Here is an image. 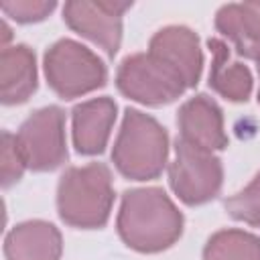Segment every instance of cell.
Returning a JSON list of instances; mask_svg holds the SVG:
<instances>
[{
    "label": "cell",
    "mask_w": 260,
    "mask_h": 260,
    "mask_svg": "<svg viewBox=\"0 0 260 260\" xmlns=\"http://www.w3.org/2000/svg\"><path fill=\"white\" fill-rule=\"evenodd\" d=\"M185 228V217L162 187H136L122 193L116 232L122 244L138 254H158L173 248Z\"/></svg>",
    "instance_id": "cell-1"
},
{
    "label": "cell",
    "mask_w": 260,
    "mask_h": 260,
    "mask_svg": "<svg viewBox=\"0 0 260 260\" xmlns=\"http://www.w3.org/2000/svg\"><path fill=\"white\" fill-rule=\"evenodd\" d=\"M116 201L112 171L106 162L69 167L57 183L59 219L75 230H102Z\"/></svg>",
    "instance_id": "cell-2"
},
{
    "label": "cell",
    "mask_w": 260,
    "mask_h": 260,
    "mask_svg": "<svg viewBox=\"0 0 260 260\" xmlns=\"http://www.w3.org/2000/svg\"><path fill=\"white\" fill-rule=\"evenodd\" d=\"M169 132L150 114L126 108L112 146L116 171L130 181H152L169 167Z\"/></svg>",
    "instance_id": "cell-3"
},
{
    "label": "cell",
    "mask_w": 260,
    "mask_h": 260,
    "mask_svg": "<svg viewBox=\"0 0 260 260\" xmlns=\"http://www.w3.org/2000/svg\"><path fill=\"white\" fill-rule=\"evenodd\" d=\"M43 73L51 91L61 100H75L108 83L104 59L75 39L55 41L43 55Z\"/></svg>",
    "instance_id": "cell-4"
},
{
    "label": "cell",
    "mask_w": 260,
    "mask_h": 260,
    "mask_svg": "<svg viewBox=\"0 0 260 260\" xmlns=\"http://www.w3.org/2000/svg\"><path fill=\"white\" fill-rule=\"evenodd\" d=\"M114 81L124 98L148 108L169 106L187 91L181 75L148 51L126 55Z\"/></svg>",
    "instance_id": "cell-5"
},
{
    "label": "cell",
    "mask_w": 260,
    "mask_h": 260,
    "mask_svg": "<svg viewBox=\"0 0 260 260\" xmlns=\"http://www.w3.org/2000/svg\"><path fill=\"white\" fill-rule=\"evenodd\" d=\"M173 150L175 156L173 160H169L167 175L171 191L177 195V199L189 207L213 201L223 187L221 158L213 152L183 142L179 136Z\"/></svg>",
    "instance_id": "cell-6"
},
{
    "label": "cell",
    "mask_w": 260,
    "mask_h": 260,
    "mask_svg": "<svg viewBox=\"0 0 260 260\" xmlns=\"http://www.w3.org/2000/svg\"><path fill=\"white\" fill-rule=\"evenodd\" d=\"M14 138L26 169L32 173H51L69 158L65 112L59 106L35 110L18 126Z\"/></svg>",
    "instance_id": "cell-7"
},
{
    "label": "cell",
    "mask_w": 260,
    "mask_h": 260,
    "mask_svg": "<svg viewBox=\"0 0 260 260\" xmlns=\"http://www.w3.org/2000/svg\"><path fill=\"white\" fill-rule=\"evenodd\" d=\"M130 8L128 0H69L63 4V22L114 59L122 45L124 14Z\"/></svg>",
    "instance_id": "cell-8"
},
{
    "label": "cell",
    "mask_w": 260,
    "mask_h": 260,
    "mask_svg": "<svg viewBox=\"0 0 260 260\" xmlns=\"http://www.w3.org/2000/svg\"><path fill=\"white\" fill-rule=\"evenodd\" d=\"M177 128L183 142L207 152L225 150L230 144L223 110L207 93H195L181 104L177 112Z\"/></svg>",
    "instance_id": "cell-9"
},
{
    "label": "cell",
    "mask_w": 260,
    "mask_h": 260,
    "mask_svg": "<svg viewBox=\"0 0 260 260\" xmlns=\"http://www.w3.org/2000/svg\"><path fill=\"white\" fill-rule=\"evenodd\" d=\"M146 51L177 71L187 89L197 87L203 73V51L193 28L185 24L162 26L150 37Z\"/></svg>",
    "instance_id": "cell-10"
},
{
    "label": "cell",
    "mask_w": 260,
    "mask_h": 260,
    "mask_svg": "<svg viewBox=\"0 0 260 260\" xmlns=\"http://www.w3.org/2000/svg\"><path fill=\"white\" fill-rule=\"evenodd\" d=\"M118 118V104L110 95L79 102L71 110V140L77 154L98 156L106 150L114 124Z\"/></svg>",
    "instance_id": "cell-11"
},
{
    "label": "cell",
    "mask_w": 260,
    "mask_h": 260,
    "mask_svg": "<svg viewBox=\"0 0 260 260\" xmlns=\"http://www.w3.org/2000/svg\"><path fill=\"white\" fill-rule=\"evenodd\" d=\"M63 236L59 228L45 219L16 223L4 236L6 260H61Z\"/></svg>",
    "instance_id": "cell-12"
},
{
    "label": "cell",
    "mask_w": 260,
    "mask_h": 260,
    "mask_svg": "<svg viewBox=\"0 0 260 260\" xmlns=\"http://www.w3.org/2000/svg\"><path fill=\"white\" fill-rule=\"evenodd\" d=\"M213 26L236 55L256 61L260 55V2H230L219 6Z\"/></svg>",
    "instance_id": "cell-13"
},
{
    "label": "cell",
    "mask_w": 260,
    "mask_h": 260,
    "mask_svg": "<svg viewBox=\"0 0 260 260\" xmlns=\"http://www.w3.org/2000/svg\"><path fill=\"white\" fill-rule=\"evenodd\" d=\"M39 89V69L35 51L16 43L0 53V102L4 106H20Z\"/></svg>",
    "instance_id": "cell-14"
},
{
    "label": "cell",
    "mask_w": 260,
    "mask_h": 260,
    "mask_svg": "<svg viewBox=\"0 0 260 260\" xmlns=\"http://www.w3.org/2000/svg\"><path fill=\"white\" fill-rule=\"evenodd\" d=\"M207 49L211 53V65L207 75L209 89L234 104L248 102L254 89V77L250 67L240 61H232V47L221 37H209Z\"/></svg>",
    "instance_id": "cell-15"
},
{
    "label": "cell",
    "mask_w": 260,
    "mask_h": 260,
    "mask_svg": "<svg viewBox=\"0 0 260 260\" xmlns=\"http://www.w3.org/2000/svg\"><path fill=\"white\" fill-rule=\"evenodd\" d=\"M201 260H260V236L240 228L217 230L207 238Z\"/></svg>",
    "instance_id": "cell-16"
},
{
    "label": "cell",
    "mask_w": 260,
    "mask_h": 260,
    "mask_svg": "<svg viewBox=\"0 0 260 260\" xmlns=\"http://www.w3.org/2000/svg\"><path fill=\"white\" fill-rule=\"evenodd\" d=\"M223 209L232 219L260 228V171L244 189L223 199Z\"/></svg>",
    "instance_id": "cell-17"
},
{
    "label": "cell",
    "mask_w": 260,
    "mask_h": 260,
    "mask_svg": "<svg viewBox=\"0 0 260 260\" xmlns=\"http://www.w3.org/2000/svg\"><path fill=\"white\" fill-rule=\"evenodd\" d=\"M57 8L55 0H4L0 2V10L4 16L12 18L18 24H35L43 22Z\"/></svg>",
    "instance_id": "cell-18"
},
{
    "label": "cell",
    "mask_w": 260,
    "mask_h": 260,
    "mask_svg": "<svg viewBox=\"0 0 260 260\" xmlns=\"http://www.w3.org/2000/svg\"><path fill=\"white\" fill-rule=\"evenodd\" d=\"M0 160H2V187L8 189L14 183H18L26 171V165L20 156V150L16 146V138L12 132H2V148H0Z\"/></svg>",
    "instance_id": "cell-19"
},
{
    "label": "cell",
    "mask_w": 260,
    "mask_h": 260,
    "mask_svg": "<svg viewBox=\"0 0 260 260\" xmlns=\"http://www.w3.org/2000/svg\"><path fill=\"white\" fill-rule=\"evenodd\" d=\"M256 69H258V77H260V55L256 57ZM258 104H260V87H258Z\"/></svg>",
    "instance_id": "cell-20"
}]
</instances>
